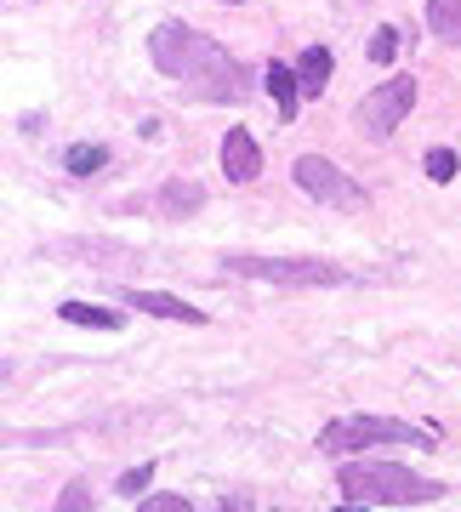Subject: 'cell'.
Segmentation results:
<instances>
[{
	"label": "cell",
	"instance_id": "1",
	"mask_svg": "<svg viewBox=\"0 0 461 512\" xmlns=\"http://www.w3.org/2000/svg\"><path fill=\"white\" fill-rule=\"evenodd\" d=\"M148 57H154V69H160V74L194 86V92L211 97V103H245V69L222 52L217 40L194 35L188 23H177V18L154 23V35H148Z\"/></svg>",
	"mask_w": 461,
	"mask_h": 512
},
{
	"label": "cell",
	"instance_id": "5",
	"mask_svg": "<svg viewBox=\"0 0 461 512\" xmlns=\"http://www.w3.org/2000/svg\"><path fill=\"white\" fill-rule=\"evenodd\" d=\"M291 177H296V188H302L308 200L331 205V211H359V205H365V188L353 183V177L342 171V165L325 160V154H302Z\"/></svg>",
	"mask_w": 461,
	"mask_h": 512
},
{
	"label": "cell",
	"instance_id": "2",
	"mask_svg": "<svg viewBox=\"0 0 461 512\" xmlns=\"http://www.w3.org/2000/svg\"><path fill=\"white\" fill-rule=\"evenodd\" d=\"M336 484H342L348 501H365V507H422V501H439L444 495V484L410 473V467H399V461H382V456L342 461Z\"/></svg>",
	"mask_w": 461,
	"mask_h": 512
},
{
	"label": "cell",
	"instance_id": "13",
	"mask_svg": "<svg viewBox=\"0 0 461 512\" xmlns=\"http://www.w3.org/2000/svg\"><path fill=\"white\" fill-rule=\"evenodd\" d=\"M427 35L456 46L461 40V0H427Z\"/></svg>",
	"mask_w": 461,
	"mask_h": 512
},
{
	"label": "cell",
	"instance_id": "3",
	"mask_svg": "<svg viewBox=\"0 0 461 512\" xmlns=\"http://www.w3.org/2000/svg\"><path fill=\"white\" fill-rule=\"evenodd\" d=\"M222 274H245V279H268V285H348V268H336L325 256H222Z\"/></svg>",
	"mask_w": 461,
	"mask_h": 512
},
{
	"label": "cell",
	"instance_id": "14",
	"mask_svg": "<svg viewBox=\"0 0 461 512\" xmlns=\"http://www.w3.org/2000/svg\"><path fill=\"white\" fill-rule=\"evenodd\" d=\"M268 92H274L279 120H296V92H302V80H296L285 63H268Z\"/></svg>",
	"mask_w": 461,
	"mask_h": 512
},
{
	"label": "cell",
	"instance_id": "22",
	"mask_svg": "<svg viewBox=\"0 0 461 512\" xmlns=\"http://www.w3.org/2000/svg\"><path fill=\"white\" fill-rule=\"evenodd\" d=\"M336 512H370V507H336Z\"/></svg>",
	"mask_w": 461,
	"mask_h": 512
},
{
	"label": "cell",
	"instance_id": "7",
	"mask_svg": "<svg viewBox=\"0 0 461 512\" xmlns=\"http://www.w3.org/2000/svg\"><path fill=\"white\" fill-rule=\"evenodd\" d=\"M222 171H228V183H257L262 177V148L245 126L222 137Z\"/></svg>",
	"mask_w": 461,
	"mask_h": 512
},
{
	"label": "cell",
	"instance_id": "19",
	"mask_svg": "<svg viewBox=\"0 0 461 512\" xmlns=\"http://www.w3.org/2000/svg\"><path fill=\"white\" fill-rule=\"evenodd\" d=\"M52 512H92V490H86V484H63Z\"/></svg>",
	"mask_w": 461,
	"mask_h": 512
},
{
	"label": "cell",
	"instance_id": "6",
	"mask_svg": "<svg viewBox=\"0 0 461 512\" xmlns=\"http://www.w3.org/2000/svg\"><path fill=\"white\" fill-rule=\"evenodd\" d=\"M410 109H416V80H410V74H393V80H382V86L359 103V131H365V137H393Z\"/></svg>",
	"mask_w": 461,
	"mask_h": 512
},
{
	"label": "cell",
	"instance_id": "18",
	"mask_svg": "<svg viewBox=\"0 0 461 512\" xmlns=\"http://www.w3.org/2000/svg\"><path fill=\"white\" fill-rule=\"evenodd\" d=\"M456 171H461V160L450 148H427V177H433V183H450Z\"/></svg>",
	"mask_w": 461,
	"mask_h": 512
},
{
	"label": "cell",
	"instance_id": "17",
	"mask_svg": "<svg viewBox=\"0 0 461 512\" xmlns=\"http://www.w3.org/2000/svg\"><path fill=\"white\" fill-rule=\"evenodd\" d=\"M148 484H154V461H143V467H126V473H120V495H126V501L148 495Z\"/></svg>",
	"mask_w": 461,
	"mask_h": 512
},
{
	"label": "cell",
	"instance_id": "9",
	"mask_svg": "<svg viewBox=\"0 0 461 512\" xmlns=\"http://www.w3.org/2000/svg\"><path fill=\"white\" fill-rule=\"evenodd\" d=\"M52 256H69V262H137V251L131 245H120V239H63V245H52Z\"/></svg>",
	"mask_w": 461,
	"mask_h": 512
},
{
	"label": "cell",
	"instance_id": "21",
	"mask_svg": "<svg viewBox=\"0 0 461 512\" xmlns=\"http://www.w3.org/2000/svg\"><path fill=\"white\" fill-rule=\"evenodd\" d=\"M217 512H257V507H251V495H222Z\"/></svg>",
	"mask_w": 461,
	"mask_h": 512
},
{
	"label": "cell",
	"instance_id": "11",
	"mask_svg": "<svg viewBox=\"0 0 461 512\" xmlns=\"http://www.w3.org/2000/svg\"><path fill=\"white\" fill-rule=\"evenodd\" d=\"M296 80H302V97H319L325 80H331V52L325 46H308V52L296 57Z\"/></svg>",
	"mask_w": 461,
	"mask_h": 512
},
{
	"label": "cell",
	"instance_id": "23",
	"mask_svg": "<svg viewBox=\"0 0 461 512\" xmlns=\"http://www.w3.org/2000/svg\"><path fill=\"white\" fill-rule=\"evenodd\" d=\"M222 6H240V0H222Z\"/></svg>",
	"mask_w": 461,
	"mask_h": 512
},
{
	"label": "cell",
	"instance_id": "20",
	"mask_svg": "<svg viewBox=\"0 0 461 512\" xmlns=\"http://www.w3.org/2000/svg\"><path fill=\"white\" fill-rule=\"evenodd\" d=\"M137 507L143 512H194V501H183V495H143Z\"/></svg>",
	"mask_w": 461,
	"mask_h": 512
},
{
	"label": "cell",
	"instance_id": "8",
	"mask_svg": "<svg viewBox=\"0 0 461 512\" xmlns=\"http://www.w3.org/2000/svg\"><path fill=\"white\" fill-rule=\"evenodd\" d=\"M126 308L171 319V325H205V313L194 308V302H183V296H171V291H126Z\"/></svg>",
	"mask_w": 461,
	"mask_h": 512
},
{
	"label": "cell",
	"instance_id": "15",
	"mask_svg": "<svg viewBox=\"0 0 461 512\" xmlns=\"http://www.w3.org/2000/svg\"><path fill=\"white\" fill-rule=\"evenodd\" d=\"M63 165H69L74 177H92V171H103V165H109V148H103V143H74Z\"/></svg>",
	"mask_w": 461,
	"mask_h": 512
},
{
	"label": "cell",
	"instance_id": "10",
	"mask_svg": "<svg viewBox=\"0 0 461 512\" xmlns=\"http://www.w3.org/2000/svg\"><path fill=\"white\" fill-rule=\"evenodd\" d=\"M200 205H205V188L188 183V177H171V183L154 194V211H160V217H171V222L200 217Z\"/></svg>",
	"mask_w": 461,
	"mask_h": 512
},
{
	"label": "cell",
	"instance_id": "4",
	"mask_svg": "<svg viewBox=\"0 0 461 512\" xmlns=\"http://www.w3.org/2000/svg\"><path fill=\"white\" fill-rule=\"evenodd\" d=\"M439 433L433 427H405L393 416H342L319 433V450L325 456H359L370 444H433Z\"/></svg>",
	"mask_w": 461,
	"mask_h": 512
},
{
	"label": "cell",
	"instance_id": "16",
	"mask_svg": "<svg viewBox=\"0 0 461 512\" xmlns=\"http://www.w3.org/2000/svg\"><path fill=\"white\" fill-rule=\"evenodd\" d=\"M365 57H370V63H376V69H382V63H393V57H399V29H393V23H382V29L370 35Z\"/></svg>",
	"mask_w": 461,
	"mask_h": 512
},
{
	"label": "cell",
	"instance_id": "12",
	"mask_svg": "<svg viewBox=\"0 0 461 512\" xmlns=\"http://www.w3.org/2000/svg\"><path fill=\"white\" fill-rule=\"evenodd\" d=\"M57 319H69V325H86V330H120V308H97V302H63Z\"/></svg>",
	"mask_w": 461,
	"mask_h": 512
}]
</instances>
